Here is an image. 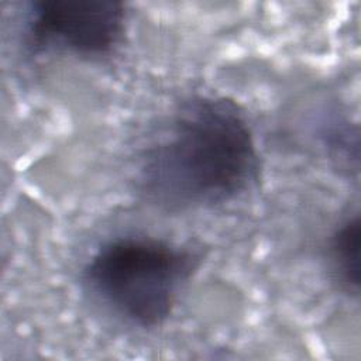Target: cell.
<instances>
[{
  "instance_id": "1",
  "label": "cell",
  "mask_w": 361,
  "mask_h": 361,
  "mask_svg": "<svg viewBox=\"0 0 361 361\" xmlns=\"http://www.w3.org/2000/svg\"><path fill=\"white\" fill-rule=\"evenodd\" d=\"M259 151L243 109L224 96L183 100L164 135L147 148L140 189L158 207L179 212L228 203L258 180Z\"/></svg>"
},
{
  "instance_id": "4",
  "label": "cell",
  "mask_w": 361,
  "mask_h": 361,
  "mask_svg": "<svg viewBox=\"0 0 361 361\" xmlns=\"http://www.w3.org/2000/svg\"><path fill=\"white\" fill-rule=\"evenodd\" d=\"M358 214L345 219L329 243V257L340 286L348 293L360 289V237Z\"/></svg>"
},
{
  "instance_id": "3",
  "label": "cell",
  "mask_w": 361,
  "mask_h": 361,
  "mask_svg": "<svg viewBox=\"0 0 361 361\" xmlns=\"http://www.w3.org/2000/svg\"><path fill=\"white\" fill-rule=\"evenodd\" d=\"M126 6L114 0H38L24 20L27 48L37 55L68 54L100 59L121 44Z\"/></svg>"
},
{
  "instance_id": "2",
  "label": "cell",
  "mask_w": 361,
  "mask_h": 361,
  "mask_svg": "<svg viewBox=\"0 0 361 361\" xmlns=\"http://www.w3.org/2000/svg\"><path fill=\"white\" fill-rule=\"evenodd\" d=\"M199 267V255L147 235L102 244L83 268V283L107 310L144 330L162 326Z\"/></svg>"
}]
</instances>
